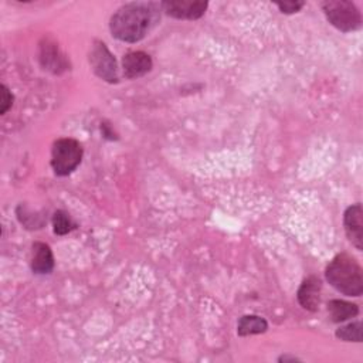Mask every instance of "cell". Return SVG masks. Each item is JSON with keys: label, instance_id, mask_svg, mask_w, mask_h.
I'll list each match as a JSON object with an SVG mask.
<instances>
[{"label": "cell", "instance_id": "obj_9", "mask_svg": "<svg viewBox=\"0 0 363 363\" xmlns=\"http://www.w3.org/2000/svg\"><path fill=\"white\" fill-rule=\"evenodd\" d=\"M320 279L316 277H309L306 278L299 289H298V302L301 303L302 308L308 309V311H318L319 308V302H320Z\"/></svg>", "mask_w": 363, "mask_h": 363}, {"label": "cell", "instance_id": "obj_7", "mask_svg": "<svg viewBox=\"0 0 363 363\" xmlns=\"http://www.w3.org/2000/svg\"><path fill=\"white\" fill-rule=\"evenodd\" d=\"M363 210L360 203H356L345 211L343 223H345V231L350 242L360 251L363 250Z\"/></svg>", "mask_w": 363, "mask_h": 363}, {"label": "cell", "instance_id": "obj_3", "mask_svg": "<svg viewBox=\"0 0 363 363\" xmlns=\"http://www.w3.org/2000/svg\"><path fill=\"white\" fill-rule=\"evenodd\" d=\"M322 9L329 23L340 31H354L362 26L360 11L352 1L328 0L322 3Z\"/></svg>", "mask_w": 363, "mask_h": 363}, {"label": "cell", "instance_id": "obj_14", "mask_svg": "<svg viewBox=\"0 0 363 363\" xmlns=\"http://www.w3.org/2000/svg\"><path fill=\"white\" fill-rule=\"evenodd\" d=\"M52 227H54L55 234L64 235V234L69 233L75 227V224L72 223V220L69 218V216L65 211L58 210L52 216Z\"/></svg>", "mask_w": 363, "mask_h": 363}, {"label": "cell", "instance_id": "obj_6", "mask_svg": "<svg viewBox=\"0 0 363 363\" xmlns=\"http://www.w3.org/2000/svg\"><path fill=\"white\" fill-rule=\"evenodd\" d=\"M163 10L179 20H197L200 18L206 9H207V1H200V0H170V1H163L162 3Z\"/></svg>", "mask_w": 363, "mask_h": 363}, {"label": "cell", "instance_id": "obj_15", "mask_svg": "<svg viewBox=\"0 0 363 363\" xmlns=\"http://www.w3.org/2000/svg\"><path fill=\"white\" fill-rule=\"evenodd\" d=\"M0 89H1V102H0L1 108H0V113H6L11 108V105H13V95H11V92L9 91V88L6 85H1Z\"/></svg>", "mask_w": 363, "mask_h": 363}, {"label": "cell", "instance_id": "obj_16", "mask_svg": "<svg viewBox=\"0 0 363 363\" xmlns=\"http://www.w3.org/2000/svg\"><path fill=\"white\" fill-rule=\"evenodd\" d=\"M303 4H305L303 1H284V3H277L278 9H279L282 13H286V14L299 11V10L303 7Z\"/></svg>", "mask_w": 363, "mask_h": 363}, {"label": "cell", "instance_id": "obj_5", "mask_svg": "<svg viewBox=\"0 0 363 363\" xmlns=\"http://www.w3.org/2000/svg\"><path fill=\"white\" fill-rule=\"evenodd\" d=\"M89 62L94 69V72L105 79L106 82H116L118 81V67L113 55L102 41H95L91 54H89Z\"/></svg>", "mask_w": 363, "mask_h": 363}, {"label": "cell", "instance_id": "obj_11", "mask_svg": "<svg viewBox=\"0 0 363 363\" xmlns=\"http://www.w3.org/2000/svg\"><path fill=\"white\" fill-rule=\"evenodd\" d=\"M328 312L333 322H343L356 316L359 313V308L356 303H352V302L332 299L328 303Z\"/></svg>", "mask_w": 363, "mask_h": 363}, {"label": "cell", "instance_id": "obj_4", "mask_svg": "<svg viewBox=\"0 0 363 363\" xmlns=\"http://www.w3.org/2000/svg\"><path fill=\"white\" fill-rule=\"evenodd\" d=\"M82 159V146L75 139H58L52 145L51 166L55 174L67 176L77 169Z\"/></svg>", "mask_w": 363, "mask_h": 363}, {"label": "cell", "instance_id": "obj_2", "mask_svg": "<svg viewBox=\"0 0 363 363\" xmlns=\"http://www.w3.org/2000/svg\"><path fill=\"white\" fill-rule=\"evenodd\" d=\"M328 282L340 294L347 296H360L363 292V272L357 261L347 255H336L326 267Z\"/></svg>", "mask_w": 363, "mask_h": 363}, {"label": "cell", "instance_id": "obj_12", "mask_svg": "<svg viewBox=\"0 0 363 363\" xmlns=\"http://www.w3.org/2000/svg\"><path fill=\"white\" fill-rule=\"evenodd\" d=\"M267 329H268L267 320L258 315H244L240 318L237 325V333L240 336L264 333Z\"/></svg>", "mask_w": 363, "mask_h": 363}, {"label": "cell", "instance_id": "obj_10", "mask_svg": "<svg viewBox=\"0 0 363 363\" xmlns=\"http://www.w3.org/2000/svg\"><path fill=\"white\" fill-rule=\"evenodd\" d=\"M54 268V257L50 245L44 242L33 244L31 269L35 274H50Z\"/></svg>", "mask_w": 363, "mask_h": 363}, {"label": "cell", "instance_id": "obj_13", "mask_svg": "<svg viewBox=\"0 0 363 363\" xmlns=\"http://www.w3.org/2000/svg\"><path fill=\"white\" fill-rule=\"evenodd\" d=\"M362 322H352L336 330V337L345 342H362Z\"/></svg>", "mask_w": 363, "mask_h": 363}, {"label": "cell", "instance_id": "obj_8", "mask_svg": "<svg viewBox=\"0 0 363 363\" xmlns=\"http://www.w3.org/2000/svg\"><path fill=\"white\" fill-rule=\"evenodd\" d=\"M122 67L126 78H139L150 71L152 58L143 51H132L123 57Z\"/></svg>", "mask_w": 363, "mask_h": 363}, {"label": "cell", "instance_id": "obj_1", "mask_svg": "<svg viewBox=\"0 0 363 363\" xmlns=\"http://www.w3.org/2000/svg\"><path fill=\"white\" fill-rule=\"evenodd\" d=\"M157 20L150 3H128L111 17L109 28L115 38L125 43L140 41Z\"/></svg>", "mask_w": 363, "mask_h": 363}]
</instances>
